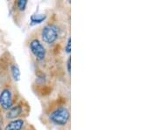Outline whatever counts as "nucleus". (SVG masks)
I'll use <instances>...</instances> for the list:
<instances>
[{
	"instance_id": "1",
	"label": "nucleus",
	"mask_w": 158,
	"mask_h": 130,
	"mask_svg": "<svg viewBox=\"0 0 158 130\" xmlns=\"http://www.w3.org/2000/svg\"><path fill=\"white\" fill-rule=\"evenodd\" d=\"M69 111L66 107H59L55 110L53 113L49 115V120L52 123L57 126H64L68 123L69 120Z\"/></svg>"
},
{
	"instance_id": "2",
	"label": "nucleus",
	"mask_w": 158,
	"mask_h": 130,
	"mask_svg": "<svg viewBox=\"0 0 158 130\" xmlns=\"http://www.w3.org/2000/svg\"><path fill=\"white\" fill-rule=\"evenodd\" d=\"M42 40L47 44H53L58 39V30L56 27L53 25L45 26L41 32Z\"/></svg>"
},
{
	"instance_id": "3",
	"label": "nucleus",
	"mask_w": 158,
	"mask_h": 130,
	"mask_svg": "<svg viewBox=\"0 0 158 130\" xmlns=\"http://www.w3.org/2000/svg\"><path fill=\"white\" fill-rule=\"evenodd\" d=\"M30 50L38 61H42L46 57V49L38 40H34L30 43Z\"/></svg>"
},
{
	"instance_id": "4",
	"label": "nucleus",
	"mask_w": 158,
	"mask_h": 130,
	"mask_svg": "<svg viewBox=\"0 0 158 130\" xmlns=\"http://www.w3.org/2000/svg\"><path fill=\"white\" fill-rule=\"evenodd\" d=\"M0 106L4 110L11 109L12 106V96L11 90L5 89L0 93Z\"/></svg>"
},
{
	"instance_id": "5",
	"label": "nucleus",
	"mask_w": 158,
	"mask_h": 130,
	"mask_svg": "<svg viewBox=\"0 0 158 130\" xmlns=\"http://www.w3.org/2000/svg\"><path fill=\"white\" fill-rule=\"evenodd\" d=\"M25 121L22 119H15L6 125L5 130H22Z\"/></svg>"
},
{
	"instance_id": "6",
	"label": "nucleus",
	"mask_w": 158,
	"mask_h": 130,
	"mask_svg": "<svg viewBox=\"0 0 158 130\" xmlns=\"http://www.w3.org/2000/svg\"><path fill=\"white\" fill-rule=\"evenodd\" d=\"M21 113H22V107L20 106L12 107L11 109L8 110V112L6 113V118L9 120L16 119L21 114Z\"/></svg>"
},
{
	"instance_id": "7",
	"label": "nucleus",
	"mask_w": 158,
	"mask_h": 130,
	"mask_svg": "<svg viewBox=\"0 0 158 130\" xmlns=\"http://www.w3.org/2000/svg\"><path fill=\"white\" fill-rule=\"evenodd\" d=\"M47 19V15L46 14H37V15H32L31 19H30V24L32 26L34 25H38L42 23Z\"/></svg>"
},
{
	"instance_id": "8",
	"label": "nucleus",
	"mask_w": 158,
	"mask_h": 130,
	"mask_svg": "<svg viewBox=\"0 0 158 130\" xmlns=\"http://www.w3.org/2000/svg\"><path fill=\"white\" fill-rule=\"evenodd\" d=\"M11 70L13 79L15 80V81H19V79H20V71H19V67L16 64H14V65L11 66Z\"/></svg>"
},
{
	"instance_id": "9",
	"label": "nucleus",
	"mask_w": 158,
	"mask_h": 130,
	"mask_svg": "<svg viewBox=\"0 0 158 130\" xmlns=\"http://www.w3.org/2000/svg\"><path fill=\"white\" fill-rule=\"evenodd\" d=\"M27 6V0H19V1L17 2V6L19 11H25Z\"/></svg>"
},
{
	"instance_id": "10",
	"label": "nucleus",
	"mask_w": 158,
	"mask_h": 130,
	"mask_svg": "<svg viewBox=\"0 0 158 130\" xmlns=\"http://www.w3.org/2000/svg\"><path fill=\"white\" fill-rule=\"evenodd\" d=\"M70 51H71V38L69 37L67 41V45L65 47V52L68 54H70Z\"/></svg>"
},
{
	"instance_id": "11",
	"label": "nucleus",
	"mask_w": 158,
	"mask_h": 130,
	"mask_svg": "<svg viewBox=\"0 0 158 130\" xmlns=\"http://www.w3.org/2000/svg\"><path fill=\"white\" fill-rule=\"evenodd\" d=\"M67 69H68V72L70 73L71 71V57H69L68 58V61H67Z\"/></svg>"
},
{
	"instance_id": "12",
	"label": "nucleus",
	"mask_w": 158,
	"mask_h": 130,
	"mask_svg": "<svg viewBox=\"0 0 158 130\" xmlns=\"http://www.w3.org/2000/svg\"><path fill=\"white\" fill-rule=\"evenodd\" d=\"M0 130H1V125H0Z\"/></svg>"
}]
</instances>
